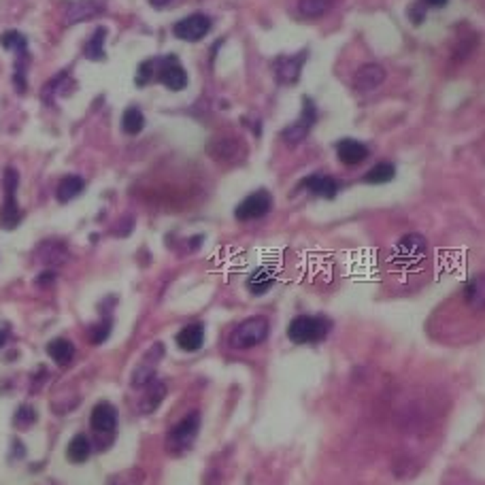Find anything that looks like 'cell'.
<instances>
[{"mask_svg": "<svg viewBox=\"0 0 485 485\" xmlns=\"http://www.w3.org/2000/svg\"><path fill=\"white\" fill-rule=\"evenodd\" d=\"M198 430H200V413L192 411V413L183 415L166 434V443H164L166 454L174 456V458L187 454L196 443Z\"/></svg>", "mask_w": 485, "mask_h": 485, "instance_id": "cell-1", "label": "cell"}, {"mask_svg": "<svg viewBox=\"0 0 485 485\" xmlns=\"http://www.w3.org/2000/svg\"><path fill=\"white\" fill-rule=\"evenodd\" d=\"M332 330V322L322 315H298L288 325V338L296 345H311L323 340Z\"/></svg>", "mask_w": 485, "mask_h": 485, "instance_id": "cell-2", "label": "cell"}, {"mask_svg": "<svg viewBox=\"0 0 485 485\" xmlns=\"http://www.w3.org/2000/svg\"><path fill=\"white\" fill-rule=\"evenodd\" d=\"M268 332H271V322L266 318H262V315L247 318V320H243L232 330L230 347L236 349V351L254 349V347L262 345L268 338Z\"/></svg>", "mask_w": 485, "mask_h": 485, "instance_id": "cell-3", "label": "cell"}, {"mask_svg": "<svg viewBox=\"0 0 485 485\" xmlns=\"http://www.w3.org/2000/svg\"><path fill=\"white\" fill-rule=\"evenodd\" d=\"M426 256H428V241L422 236V234H417V232H411V234H405L398 243H396V247H394V251H392V260H394V264H398V266H417V264H422L424 260H426Z\"/></svg>", "mask_w": 485, "mask_h": 485, "instance_id": "cell-4", "label": "cell"}, {"mask_svg": "<svg viewBox=\"0 0 485 485\" xmlns=\"http://www.w3.org/2000/svg\"><path fill=\"white\" fill-rule=\"evenodd\" d=\"M2 185H4V204L0 209V228L4 230H13L19 226L21 221V209L17 204V185H19V174L15 168H6L4 170V179H2Z\"/></svg>", "mask_w": 485, "mask_h": 485, "instance_id": "cell-5", "label": "cell"}, {"mask_svg": "<svg viewBox=\"0 0 485 485\" xmlns=\"http://www.w3.org/2000/svg\"><path fill=\"white\" fill-rule=\"evenodd\" d=\"M271 209H273V196L266 189H258L239 202V207L234 209V217L239 221H254L268 215Z\"/></svg>", "mask_w": 485, "mask_h": 485, "instance_id": "cell-6", "label": "cell"}, {"mask_svg": "<svg viewBox=\"0 0 485 485\" xmlns=\"http://www.w3.org/2000/svg\"><path fill=\"white\" fill-rule=\"evenodd\" d=\"M211 17L204 15V13H192L183 19H179L174 26H172V32L177 38L181 41H189V43H196L200 38H204L209 32H211Z\"/></svg>", "mask_w": 485, "mask_h": 485, "instance_id": "cell-7", "label": "cell"}, {"mask_svg": "<svg viewBox=\"0 0 485 485\" xmlns=\"http://www.w3.org/2000/svg\"><path fill=\"white\" fill-rule=\"evenodd\" d=\"M315 118H318L315 105H313L311 98L305 96V98H303V115H301V120H298L296 124H292L290 128H286V130L281 132L283 141H286L288 145H298V143H303V141L309 137V130H311V126L315 124Z\"/></svg>", "mask_w": 485, "mask_h": 485, "instance_id": "cell-8", "label": "cell"}, {"mask_svg": "<svg viewBox=\"0 0 485 485\" xmlns=\"http://www.w3.org/2000/svg\"><path fill=\"white\" fill-rule=\"evenodd\" d=\"M156 79L160 81L164 88L172 90V92H181L187 85V73L183 71L181 62L174 56L162 58L158 60V73Z\"/></svg>", "mask_w": 485, "mask_h": 485, "instance_id": "cell-9", "label": "cell"}, {"mask_svg": "<svg viewBox=\"0 0 485 485\" xmlns=\"http://www.w3.org/2000/svg\"><path fill=\"white\" fill-rule=\"evenodd\" d=\"M92 430L98 434H113L118 428V411L111 402H98L90 415Z\"/></svg>", "mask_w": 485, "mask_h": 485, "instance_id": "cell-10", "label": "cell"}, {"mask_svg": "<svg viewBox=\"0 0 485 485\" xmlns=\"http://www.w3.org/2000/svg\"><path fill=\"white\" fill-rule=\"evenodd\" d=\"M385 81V71L379 64H364L353 75V88L358 92H372Z\"/></svg>", "mask_w": 485, "mask_h": 485, "instance_id": "cell-11", "label": "cell"}, {"mask_svg": "<svg viewBox=\"0 0 485 485\" xmlns=\"http://www.w3.org/2000/svg\"><path fill=\"white\" fill-rule=\"evenodd\" d=\"M209 154L219 162H236L243 154H245V147L241 141L236 139H230V137H221V139H215L209 147Z\"/></svg>", "mask_w": 485, "mask_h": 485, "instance_id": "cell-12", "label": "cell"}, {"mask_svg": "<svg viewBox=\"0 0 485 485\" xmlns=\"http://www.w3.org/2000/svg\"><path fill=\"white\" fill-rule=\"evenodd\" d=\"M105 11V2L100 0H77L66 11V24H79L92 17H98Z\"/></svg>", "mask_w": 485, "mask_h": 485, "instance_id": "cell-13", "label": "cell"}, {"mask_svg": "<svg viewBox=\"0 0 485 485\" xmlns=\"http://www.w3.org/2000/svg\"><path fill=\"white\" fill-rule=\"evenodd\" d=\"M336 156L345 166H355L368 158V147L353 139H343L336 143Z\"/></svg>", "mask_w": 485, "mask_h": 485, "instance_id": "cell-14", "label": "cell"}, {"mask_svg": "<svg viewBox=\"0 0 485 485\" xmlns=\"http://www.w3.org/2000/svg\"><path fill=\"white\" fill-rule=\"evenodd\" d=\"M307 60V51H301L298 56H290V58H279L277 60V77L283 83H296L301 73H303V64Z\"/></svg>", "mask_w": 485, "mask_h": 485, "instance_id": "cell-15", "label": "cell"}, {"mask_svg": "<svg viewBox=\"0 0 485 485\" xmlns=\"http://www.w3.org/2000/svg\"><path fill=\"white\" fill-rule=\"evenodd\" d=\"M164 396H166V383L160 379H154L147 387H143V396L139 400V413L143 415L154 413L162 405Z\"/></svg>", "mask_w": 485, "mask_h": 485, "instance_id": "cell-16", "label": "cell"}, {"mask_svg": "<svg viewBox=\"0 0 485 485\" xmlns=\"http://www.w3.org/2000/svg\"><path fill=\"white\" fill-rule=\"evenodd\" d=\"M204 343V325L202 323H187L177 332V345L183 351H198Z\"/></svg>", "mask_w": 485, "mask_h": 485, "instance_id": "cell-17", "label": "cell"}, {"mask_svg": "<svg viewBox=\"0 0 485 485\" xmlns=\"http://www.w3.org/2000/svg\"><path fill=\"white\" fill-rule=\"evenodd\" d=\"M301 185L305 189L313 192L315 196H322V198H334L338 194V187H340L338 181L330 174H311Z\"/></svg>", "mask_w": 485, "mask_h": 485, "instance_id": "cell-18", "label": "cell"}, {"mask_svg": "<svg viewBox=\"0 0 485 485\" xmlns=\"http://www.w3.org/2000/svg\"><path fill=\"white\" fill-rule=\"evenodd\" d=\"M36 258L38 262H43L45 266H60L66 262L68 258V249L60 243V241H45L41 243L38 251H36Z\"/></svg>", "mask_w": 485, "mask_h": 485, "instance_id": "cell-19", "label": "cell"}, {"mask_svg": "<svg viewBox=\"0 0 485 485\" xmlns=\"http://www.w3.org/2000/svg\"><path fill=\"white\" fill-rule=\"evenodd\" d=\"M273 286H275V271H273L271 266H260V268H256V271L247 277V290H249L254 296L266 294Z\"/></svg>", "mask_w": 485, "mask_h": 485, "instance_id": "cell-20", "label": "cell"}, {"mask_svg": "<svg viewBox=\"0 0 485 485\" xmlns=\"http://www.w3.org/2000/svg\"><path fill=\"white\" fill-rule=\"evenodd\" d=\"M464 301L473 311H485V273L473 277L464 286Z\"/></svg>", "mask_w": 485, "mask_h": 485, "instance_id": "cell-21", "label": "cell"}, {"mask_svg": "<svg viewBox=\"0 0 485 485\" xmlns=\"http://www.w3.org/2000/svg\"><path fill=\"white\" fill-rule=\"evenodd\" d=\"M92 456V443L85 434H75L66 447V460L73 464H83Z\"/></svg>", "mask_w": 485, "mask_h": 485, "instance_id": "cell-22", "label": "cell"}, {"mask_svg": "<svg viewBox=\"0 0 485 485\" xmlns=\"http://www.w3.org/2000/svg\"><path fill=\"white\" fill-rule=\"evenodd\" d=\"M83 189H85V179L79 177V174H68V177H64V179L58 183L56 196H58L60 202H71V200H75Z\"/></svg>", "mask_w": 485, "mask_h": 485, "instance_id": "cell-23", "label": "cell"}, {"mask_svg": "<svg viewBox=\"0 0 485 485\" xmlns=\"http://www.w3.org/2000/svg\"><path fill=\"white\" fill-rule=\"evenodd\" d=\"M47 355L58 364V366H66L73 355H75V345L66 338H53L47 345Z\"/></svg>", "mask_w": 485, "mask_h": 485, "instance_id": "cell-24", "label": "cell"}, {"mask_svg": "<svg viewBox=\"0 0 485 485\" xmlns=\"http://www.w3.org/2000/svg\"><path fill=\"white\" fill-rule=\"evenodd\" d=\"M145 128V118L143 111L139 107H128L122 115V130L128 137H137L141 135V130Z\"/></svg>", "mask_w": 485, "mask_h": 485, "instance_id": "cell-25", "label": "cell"}, {"mask_svg": "<svg viewBox=\"0 0 485 485\" xmlns=\"http://www.w3.org/2000/svg\"><path fill=\"white\" fill-rule=\"evenodd\" d=\"M105 41H107V30L105 28H96L94 34L90 36V41L83 47V56L92 62H98L105 58Z\"/></svg>", "mask_w": 485, "mask_h": 485, "instance_id": "cell-26", "label": "cell"}, {"mask_svg": "<svg viewBox=\"0 0 485 485\" xmlns=\"http://www.w3.org/2000/svg\"><path fill=\"white\" fill-rule=\"evenodd\" d=\"M394 177H396V166L392 162H379L364 174V181L370 185H383V183H390Z\"/></svg>", "mask_w": 485, "mask_h": 485, "instance_id": "cell-27", "label": "cell"}, {"mask_svg": "<svg viewBox=\"0 0 485 485\" xmlns=\"http://www.w3.org/2000/svg\"><path fill=\"white\" fill-rule=\"evenodd\" d=\"M0 45H2L4 49L13 51V53H17L19 58H26V53H28V41H26V36H24L21 32H17V30L4 32V34L0 36Z\"/></svg>", "mask_w": 485, "mask_h": 485, "instance_id": "cell-28", "label": "cell"}, {"mask_svg": "<svg viewBox=\"0 0 485 485\" xmlns=\"http://www.w3.org/2000/svg\"><path fill=\"white\" fill-rule=\"evenodd\" d=\"M334 0H301L298 11L305 17H322L332 9Z\"/></svg>", "mask_w": 485, "mask_h": 485, "instance_id": "cell-29", "label": "cell"}, {"mask_svg": "<svg viewBox=\"0 0 485 485\" xmlns=\"http://www.w3.org/2000/svg\"><path fill=\"white\" fill-rule=\"evenodd\" d=\"M156 379V364H141L137 366V370L132 372V387H147L152 381Z\"/></svg>", "mask_w": 485, "mask_h": 485, "instance_id": "cell-30", "label": "cell"}, {"mask_svg": "<svg viewBox=\"0 0 485 485\" xmlns=\"http://www.w3.org/2000/svg\"><path fill=\"white\" fill-rule=\"evenodd\" d=\"M111 334V320H103V322L94 323L90 330H88V338L92 345H103Z\"/></svg>", "mask_w": 485, "mask_h": 485, "instance_id": "cell-31", "label": "cell"}, {"mask_svg": "<svg viewBox=\"0 0 485 485\" xmlns=\"http://www.w3.org/2000/svg\"><path fill=\"white\" fill-rule=\"evenodd\" d=\"M34 422H36V411H34L30 405H21V407L15 411L13 424H15L17 428H30Z\"/></svg>", "mask_w": 485, "mask_h": 485, "instance_id": "cell-32", "label": "cell"}, {"mask_svg": "<svg viewBox=\"0 0 485 485\" xmlns=\"http://www.w3.org/2000/svg\"><path fill=\"white\" fill-rule=\"evenodd\" d=\"M143 484V473L137 471V469H130V471H124L120 475H113L109 479V485H141Z\"/></svg>", "mask_w": 485, "mask_h": 485, "instance_id": "cell-33", "label": "cell"}, {"mask_svg": "<svg viewBox=\"0 0 485 485\" xmlns=\"http://www.w3.org/2000/svg\"><path fill=\"white\" fill-rule=\"evenodd\" d=\"M156 73H158V60H147L139 66V73H137V83L139 85H147L150 81L156 79Z\"/></svg>", "mask_w": 485, "mask_h": 485, "instance_id": "cell-34", "label": "cell"}, {"mask_svg": "<svg viewBox=\"0 0 485 485\" xmlns=\"http://www.w3.org/2000/svg\"><path fill=\"white\" fill-rule=\"evenodd\" d=\"M53 281H56V273H53V271H45V273H41V275L36 277V286H38V288H49Z\"/></svg>", "mask_w": 485, "mask_h": 485, "instance_id": "cell-35", "label": "cell"}, {"mask_svg": "<svg viewBox=\"0 0 485 485\" xmlns=\"http://www.w3.org/2000/svg\"><path fill=\"white\" fill-rule=\"evenodd\" d=\"M424 9H426V6H424L422 2H419V4H415V6L411 9V17H413V21H415V24H422V21H424V13H426Z\"/></svg>", "mask_w": 485, "mask_h": 485, "instance_id": "cell-36", "label": "cell"}, {"mask_svg": "<svg viewBox=\"0 0 485 485\" xmlns=\"http://www.w3.org/2000/svg\"><path fill=\"white\" fill-rule=\"evenodd\" d=\"M424 6H445L449 0H419Z\"/></svg>", "mask_w": 485, "mask_h": 485, "instance_id": "cell-37", "label": "cell"}, {"mask_svg": "<svg viewBox=\"0 0 485 485\" xmlns=\"http://www.w3.org/2000/svg\"><path fill=\"white\" fill-rule=\"evenodd\" d=\"M4 343H6V332H4V330H0V349L4 347Z\"/></svg>", "mask_w": 485, "mask_h": 485, "instance_id": "cell-38", "label": "cell"}, {"mask_svg": "<svg viewBox=\"0 0 485 485\" xmlns=\"http://www.w3.org/2000/svg\"><path fill=\"white\" fill-rule=\"evenodd\" d=\"M150 2H152L154 6H164V4H168L170 0H150Z\"/></svg>", "mask_w": 485, "mask_h": 485, "instance_id": "cell-39", "label": "cell"}]
</instances>
